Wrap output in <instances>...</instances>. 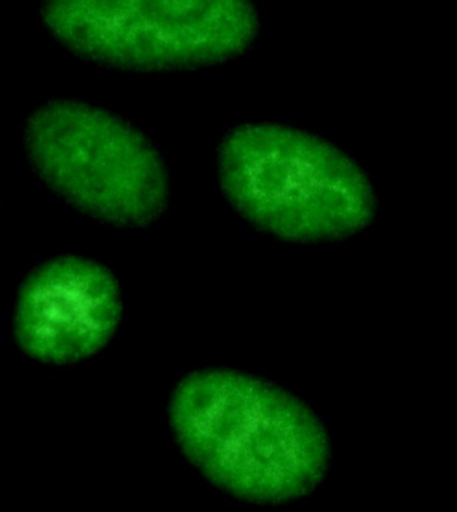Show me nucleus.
I'll list each match as a JSON object with an SVG mask.
<instances>
[{
	"label": "nucleus",
	"mask_w": 457,
	"mask_h": 512,
	"mask_svg": "<svg viewBox=\"0 0 457 512\" xmlns=\"http://www.w3.org/2000/svg\"><path fill=\"white\" fill-rule=\"evenodd\" d=\"M121 318L120 285L105 266L82 256H58L23 281L14 332L27 356L65 365L104 349Z\"/></svg>",
	"instance_id": "39448f33"
},
{
	"label": "nucleus",
	"mask_w": 457,
	"mask_h": 512,
	"mask_svg": "<svg viewBox=\"0 0 457 512\" xmlns=\"http://www.w3.org/2000/svg\"><path fill=\"white\" fill-rule=\"evenodd\" d=\"M218 176L248 223L287 242L349 238L376 218V195L360 165L321 137L289 126L235 128L220 144Z\"/></svg>",
	"instance_id": "f03ea898"
},
{
	"label": "nucleus",
	"mask_w": 457,
	"mask_h": 512,
	"mask_svg": "<svg viewBox=\"0 0 457 512\" xmlns=\"http://www.w3.org/2000/svg\"><path fill=\"white\" fill-rule=\"evenodd\" d=\"M169 423L188 462L246 502H294L328 472L332 452L321 420L298 397L252 374H188L172 393Z\"/></svg>",
	"instance_id": "f257e3e1"
},
{
	"label": "nucleus",
	"mask_w": 457,
	"mask_h": 512,
	"mask_svg": "<svg viewBox=\"0 0 457 512\" xmlns=\"http://www.w3.org/2000/svg\"><path fill=\"white\" fill-rule=\"evenodd\" d=\"M41 15L72 53L136 72L228 61L250 49L260 30L258 13L243 0H51Z\"/></svg>",
	"instance_id": "20e7f679"
},
{
	"label": "nucleus",
	"mask_w": 457,
	"mask_h": 512,
	"mask_svg": "<svg viewBox=\"0 0 457 512\" xmlns=\"http://www.w3.org/2000/svg\"><path fill=\"white\" fill-rule=\"evenodd\" d=\"M25 148L31 167L55 195L100 222L147 227L167 211L163 159L116 114L84 102H47L26 122Z\"/></svg>",
	"instance_id": "7ed1b4c3"
}]
</instances>
